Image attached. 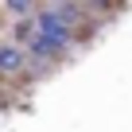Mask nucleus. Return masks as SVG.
I'll use <instances>...</instances> for the list:
<instances>
[{
	"label": "nucleus",
	"mask_w": 132,
	"mask_h": 132,
	"mask_svg": "<svg viewBox=\"0 0 132 132\" xmlns=\"http://www.w3.org/2000/svg\"><path fill=\"white\" fill-rule=\"evenodd\" d=\"M70 12L74 8H51V12H39V31H35V43L27 47L35 58H54L66 51V43H70Z\"/></svg>",
	"instance_id": "nucleus-1"
},
{
	"label": "nucleus",
	"mask_w": 132,
	"mask_h": 132,
	"mask_svg": "<svg viewBox=\"0 0 132 132\" xmlns=\"http://www.w3.org/2000/svg\"><path fill=\"white\" fill-rule=\"evenodd\" d=\"M20 66H23L20 47H0V70H20Z\"/></svg>",
	"instance_id": "nucleus-2"
}]
</instances>
